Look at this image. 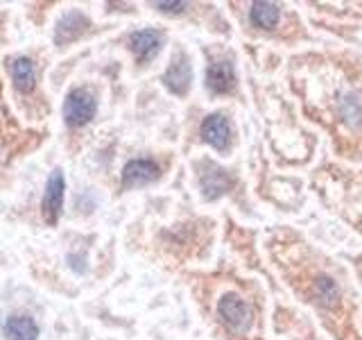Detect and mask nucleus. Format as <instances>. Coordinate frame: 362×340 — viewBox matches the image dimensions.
I'll return each instance as SVG.
<instances>
[{"label": "nucleus", "instance_id": "obj_1", "mask_svg": "<svg viewBox=\"0 0 362 340\" xmlns=\"http://www.w3.org/2000/svg\"><path fill=\"white\" fill-rule=\"evenodd\" d=\"M286 82L335 162L362 166V52L342 43L301 50L286 64Z\"/></svg>", "mask_w": 362, "mask_h": 340}, {"label": "nucleus", "instance_id": "obj_2", "mask_svg": "<svg viewBox=\"0 0 362 340\" xmlns=\"http://www.w3.org/2000/svg\"><path fill=\"white\" fill-rule=\"evenodd\" d=\"M265 247L281 281L315 315L322 334L331 340H362V295L342 259L290 225L274 227Z\"/></svg>", "mask_w": 362, "mask_h": 340}, {"label": "nucleus", "instance_id": "obj_3", "mask_svg": "<svg viewBox=\"0 0 362 340\" xmlns=\"http://www.w3.org/2000/svg\"><path fill=\"white\" fill-rule=\"evenodd\" d=\"M308 186L326 209L362 241V166H346L324 157L313 168Z\"/></svg>", "mask_w": 362, "mask_h": 340}, {"label": "nucleus", "instance_id": "obj_4", "mask_svg": "<svg viewBox=\"0 0 362 340\" xmlns=\"http://www.w3.org/2000/svg\"><path fill=\"white\" fill-rule=\"evenodd\" d=\"M222 281L213 298V317L222 336L226 340H267L260 288L235 277H224Z\"/></svg>", "mask_w": 362, "mask_h": 340}, {"label": "nucleus", "instance_id": "obj_5", "mask_svg": "<svg viewBox=\"0 0 362 340\" xmlns=\"http://www.w3.org/2000/svg\"><path fill=\"white\" fill-rule=\"evenodd\" d=\"M272 132L269 145L274 159L281 168H303L313 164V159L320 147V136L308 130L290 102L279 91H272L267 100Z\"/></svg>", "mask_w": 362, "mask_h": 340}, {"label": "nucleus", "instance_id": "obj_6", "mask_svg": "<svg viewBox=\"0 0 362 340\" xmlns=\"http://www.w3.org/2000/svg\"><path fill=\"white\" fill-rule=\"evenodd\" d=\"M245 21V30L256 37L274 39L283 45H301V43H320L322 37L310 32L308 23L303 21L292 5L286 3H267V0H254V3L238 5Z\"/></svg>", "mask_w": 362, "mask_h": 340}, {"label": "nucleus", "instance_id": "obj_7", "mask_svg": "<svg viewBox=\"0 0 362 340\" xmlns=\"http://www.w3.org/2000/svg\"><path fill=\"white\" fill-rule=\"evenodd\" d=\"M197 188L206 202H218L222 198H235L240 193V177L233 168H226L213 159L195 162Z\"/></svg>", "mask_w": 362, "mask_h": 340}, {"label": "nucleus", "instance_id": "obj_8", "mask_svg": "<svg viewBox=\"0 0 362 340\" xmlns=\"http://www.w3.org/2000/svg\"><path fill=\"white\" fill-rule=\"evenodd\" d=\"M204 89L211 98H235L240 94L238 62L231 50H215L209 55L204 71Z\"/></svg>", "mask_w": 362, "mask_h": 340}, {"label": "nucleus", "instance_id": "obj_9", "mask_svg": "<svg viewBox=\"0 0 362 340\" xmlns=\"http://www.w3.org/2000/svg\"><path fill=\"white\" fill-rule=\"evenodd\" d=\"M263 198L276 204L281 211L299 213L305 207V181L297 175H263V184H260Z\"/></svg>", "mask_w": 362, "mask_h": 340}, {"label": "nucleus", "instance_id": "obj_10", "mask_svg": "<svg viewBox=\"0 0 362 340\" xmlns=\"http://www.w3.org/2000/svg\"><path fill=\"white\" fill-rule=\"evenodd\" d=\"M199 141L218 154H229L238 143V130L229 111L218 109L199 120Z\"/></svg>", "mask_w": 362, "mask_h": 340}, {"label": "nucleus", "instance_id": "obj_11", "mask_svg": "<svg viewBox=\"0 0 362 340\" xmlns=\"http://www.w3.org/2000/svg\"><path fill=\"white\" fill-rule=\"evenodd\" d=\"M274 329L288 340H328L320 329H317L313 317H308L299 309H294V306L283 304V302H279L274 309Z\"/></svg>", "mask_w": 362, "mask_h": 340}, {"label": "nucleus", "instance_id": "obj_12", "mask_svg": "<svg viewBox=\"0 0 362 340\" xmlns=\"http://www.w3.org/2000/svg\"><path fill=\"white\" fill-rule=\"evenodd\" d=\"M64 123L68 128H84L98 113V100L90 94L88 89L77 86L73 91H68V96L64 100Z\"/></svg>", "mask_w": 362, "mask_h": 340}, {"label": "nucleus", "instance_id": "obj_13", "mask_svg": "<svg viewBox=\"0 0 362 340\" xmlns=\"http://www.w3.org/2000/svg\"><path fill=\"white\" fill-rule=\"evenodd\" d=\"M64 198H66L64 170L54 168L48 181H45V191H43V200H41V213H43V220L48 225L59 222V215L64 211Z\"/></svg>", "mask_w": 362, "mask_h": 340}, {"label": "nucleus", "instance_id": "obj_14", "mask_svg": "<svg viewBox=\"0 0 362 340\" xmlns=\"http://www.w3.org/2000/svg\"><path fill=\"white\" fill-rule=\"evenodd\" d=\"M161 82L173 96H179V98L188 96V91L192 86V62L184 50H179L173 57V62L165 68Z\"/></svg>", "mask_w": 362, "mask_h": 340}, {"label": "nucleus", "instance_id": "obj_15", "mask_svg": "<svg viewBox=\"0 0 362 340\" xmlns=\"http://www.w3.org/2000/svg\"><path fill=\"white\" fill-rule=\"evenodd\" d=\"M158 177H161V166H158L154 159L141 157V159H132V162L124 164L120 184L124 191H132V188L150 186Z\"/></svg>", "mask_w": 362, "mask_h": 340}, {"label": "nucleus", "instance_id": "obj_16", "mask_svg": "<svg viewBox=\"0 0 362 340\" xmlns=\"http://www.w3.org/2000/svg\"><path fill=\"white\" fill-rule=\"evenodd\" d=\"M163 32L152 30V28H145L139 32H132L129 34V48L136 55V62L139 64H147L152 60L154 55H158L163 45Z\"/></svg>", "mask_w": 362, "mask_h": 340}, {"label": "nucleus", "instance_id": "obj_17", "mask_svg": "<svg viewBox=\"0 0 362 340\" xmlns=\"http://www.w3.org/2000/svg\"><path fill=\"white\" fill-rule=\"evenodd\" d=\"M88 26H90V21H88L86 14H82V11H77V9L66 11V14L59 18V23H57V28H54V43L57 45H68V43L77 41L86 32Z\"/></svg>", "mask_w": 362, "mask_h": 340}, {"label": "nucleus", "instance_id": "obj_18", "mask_svg": "<svg viewBox=\"0 0 362 340\" xmlns=\"http://www.w3.org/2000/svg\"><path fill=\"white\" fill-rule=\"evenodd\" d=\"M9 75H11V84H14L18 94L28 96L37 89V64L25 55H18L14 60H9Z\"/></svg>", "mask_w": 362, "mask_h": 340}, {"label": "nucleus", "instance_id": "obj_19", "mask_svg": "<svg viewBox=\"0 0 362 340\" xmlns=\"http://www.w3.org/2000/svg\"><path fill=\"white\" fill-rule=\"evenodd\" d=\"M5 334L9 340H39V324L30 315H9Z\"/></svg>", "mask_w": 362, "mask_h": 340}, {"label": "nucleus", "instance_id": "obj_20", "mask_svg": "<svg viewBox=\"0 0 362 340\" xmlns=\"http://www.w3.org/2000/svg\"><path fill=\"white\" fill-rule=\"evenodd\" d=\"M346 261H349V268H351V272H354V277L358 281V288H362V252L346 254ZM360 327H362V311H360Z\"/></svg>", "mask_w": 362, "mask_h": 340}, {"label": "nucleus", "instance_id": "obj_21", "mask_svg": "<svg viewBox=\"0 0 362 340\" xmlns=\"http://www.w3.org/2000/svg\"><path fill=\"white\" fill-rule=\"evenodd\" d=\"M152 7L163 11V14H186L188 9H192L190 3H154Z\"/></svg>", "mask_w": 362, "mask_h": 340}]
</instances>
